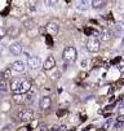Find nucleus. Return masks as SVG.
<instances>
[{"label":"nucleus","mask_w":124,"mask_h":131,"mask_svg":"<svg viewBox=\"0 0 124 131\" xmlns=\"http://www.w3.org/2000/svg\"><path fill=\"white\" fill-rule=\"evenodd\" d=\"M62 57L63 60L67 62V64H71V62H75L76 57H78V51L75 47L73 46H68L63 49V53H62Z\"/></svg>","instance_id":"1"},{"label":"nucleus","mask_w":124,"mask_h":131,"mask_svg":"<svg viewBox=\"0 0 124 131\" xmlns=\"http://www.w3.org/2000/svg\"><path fill=\"white\" fill-rule=\"evenodd\" d=\"M100 46H101V40L100 38H96V36H89L87 40V49L88 52H91V53H96L100 51Z\"/></svg>","instance_id":"2"},{"label":"nucleus","mask_w":124,"mask_h":131,"mask_svg":"<svg viewBox=\"0 0 124 131\" xmlns=\"http://www.w3.org/2000/svg\"><path fill=\"white\" fill-rule=\"evenodd\" d=\"M17 117H18V119L22 121V122H30L34 118V110L32 109H23L17 114Z\"/></svg>","instance_id":"3"},{"label":"nucleus","mask_w":124,"mask_h":131,"mask_svg":"<svg viewBox=\"0 0 124 131\" xmlns=\"http://www.w3.org/2000/svg\"><path fill=\"white\" fill-rule=\"evenodd\" d=\"M45 29H47V32H48V35H56L57 32H58V30H60V25L56 22V21H50V22H48L47 25H45Z\"/></svg>","instance_id":"4"},{"label":"nucleus","mask_w":124,"mask_h":131,"mask_svg":"<svg viewBox=\"0 0 124 131\" xmlns=\"http://www.w3.org/2000/svg\"><path fill=\"white\" fill-rule=\"evenodd\" d=\"M113 38H114V32H113L111 30H109V29L102 30V32L100 34V40H101V42H109V40H111Z\"/></svg>","instance_id":"5"},{"label":"nucleus","mask_w":124,"mask_h":131,"mask_svg":"<svg viewBox=\"0 0 124 131\" xmlns=\"http://www.w3.org/2000/svg\"><path fill=\"white\" fill-rule=\"evenodd\" d=\"M40 64H42V61L38 56H31L27 60V65H29L30 69H38L40 66Z\"/></svg>","instance_id":"6"},{"label":"nucleus","mask_w":124,"mask_h":131,"mask_svg":"<svg viewBox=\"0 0 124 131\" xmlns=\"http://www.w3.org/2000/svg\"><path fill=\"white\" fill-rule=\"evenodd\" d=\"M54 66H56V59L53 57V56H48L44 61V64H43V69L44 70H52Z\"/></svg>","instance_id":"7"},{"label":"nucleus","mask_w":124,"mask_h":131,"mask_svg":"<svg viewBox=\"0 0 124 131\" xmlns=\"http://www.w3.org/2000/svg\"><path fill=\"white\" fill-rule=\"evenodd\" d=\"M9 52L12 53V54H14V56H18V54H21L22 53V46H21V43H12L10 46H9Z\"/></svg>","instance_id":"8"},{"label":"nucleus","mask_w":124,"mask_h":131,"mask_svg":"<svg viewBox=\"0 0 124 131\" xmlns=\"http://www.w3.org/2000/svg\"><path fill=\"white\" fill-rule=\"evenodd\" d=\"M12 69L14 70V71H17V73H23L25 70H26V65H25V62L23 61H14L13 64H12Z\"/></svg>","instance_id":"9"},{"label":"nucleus","mask_w":124,"mask_h":131,"mask_svg":"<svg viewBox=\"0 0 124 131\" xmlns=\"http://www.w3.org/2000/svg\"><path fill=\"white\" fill-rule=\"evenodd\" d=\"M39 105H40V108H42L43 110H47V109H49V108L52 106V99H50L49 96H44V97L40 99Z\"/></svg>","instance_id":"10"},{"label":"nucleus","mask_w":124,"mask_h":131,"mask_svg":"<svg viewBox=\"0 0 124 131\" xmlns=\"http://www.w3.org/2000/svg\"><path fill=\"white\" fill-rule=\"evenodd\" d=\"M13 101L16 104H25L26 103V93H14L13 95Z\"/></svg>","instance_id":"11"},{"label":"nucleus","mask_w":124,"mask_h":131,"mask_svg":"<svg viewBox=\"0 0 124 131\" xmlns=\"http://www.w3.org/2000/svg\"><path fill=\"white\" fill-rule=\"evenodd\" d=\"M21 83H22V79H14V81H12V82H10V90H12L14 93H20Z\"/></svg>","instance_id":"12"},{"label":"nucleus","mask_w":124,"mask_h":131,"mask_svg":"<svg viewBox=\"0 0 124 131\" xmlns=\"http://www.w3.org/2000/svg\"><path fill=\"white\" fill-rule=\"evenodd\" d=\"M91 5L94 9H101L106 5V2L105 0H93V2H91Z\"/></svg>","instance_id":"13"},{"label":"nucleus","mask_w":124,"mask_h":131,"mask_svg":"<svg viewBox=\"0 0 124 131\" xmlns=\"http://www.w3.org/2000/svg\"><path fill=\"white\" fill-rule=\"evenodd\" d=\"M12 71H13L12 68H5V69L2 71V74H0V77H2L4 81H7V79H9V78L12 77Z\"/></svg>","instance_id":"14"},{"label":"nucleus","mask_w":124,"mask_h":131,"mask_svg":"<svg viewBox=\"0 0 124 131\" xmlns=\"http://www.w3.org/2000/svg\"><path fill=\"white\" fill-rule=\"evenodd\" d=\"M18 32H20V29L17 27V26H10V27L7 30V34H8L9 36H12V38H14L16 35H18Z\"/></svg>","instance_id":"15"},{"label":"nucleus","mask_w":124,"mask_h":131,"mask_svg":"<svg viewBox=\"0 0 124 131\" xmlns=\"http://www.w3.org/2000/svg\"><path fill=\"white\" fill-rule=\"evenodd\" d=\"M8 90H9L8 82L4 81V79H0V95H2V93H5Z\"/></svg>","instance_id":"16"},{"label":"nucleus","mask_w":124,"mask_h":131,"mask_svg":"<svg viewBox=\"0 0 124 131\" xmlns=\"http://www.w3.org/2000/svg\"><path fill=\"white\" fill-rule=\"evenodd\" d=\"M23 26H25L27 30H30V29H34L35 26H36V22H35L32 18H29V20L23 21Z\"/></svg>","instance_id":"17"},{"label":"nucleus","mask_w":124,"mask_h":131,"mask_svg":"<svg viewBox=\"0 0 124 131\" xmlns=\"http://www.w3.org/2000/svg\"><path fill=\"white\" fill-rule=\"evenodd\" d=\"M89 4L91 3H88V2H78L76 3V9H79V10H87L88 8H89Z\"/></svg>","instance_id":"18"},{"label":"nucleus","mask_w":124,"mask_h":131,"mask_svg":"<svg viewBox=\"0 0 124 131\" xmlns=\"http://www.w3.org/2000/svg\"><path fill=\"white\" fill-rule=\"evenodd\" d=\"M34 99H35V92L34 91H30L26 93V103H34Z\"/></svg>","instance_id":"19"},{"label":"nucleus","mask_w":124,"mask_h":131,"mask_svg":"<svg viewBox=\"0 0 124 131\" xmlns=\"http://www.w3.org/2000/svg\"><path fill=\"white\" fill-rule=\"evenodd\" d=\"M27 9L30 12H35V10H36V3H35V2H29L27 3Z\"/></svg>","instance_id":"20"},{"label":"nucleus","mask_w":124,"mask_h":131,"mask_svg":"<svg viewBox=\"0 0 124 131\" xmlns=\"http://www.w3.org/2000/svg\"><path fill=\"white\" fill-rule=\"evenodd\" d=\"M45 43H47V46H48L49 48L53 47V39H52L50 35H45Z\"/></svg>","instance_id":"21"},{"label":"nucleus","mask_w":124,"mask_h":131,"mask_svg":"<svg viewBox=\"0 0 124 131\" xmlns=\"http://www.w3.org/2000/svg\"><path fill=\"white\" fill-rule=\"evenodd\" d=\"M84 34L88 35V36H93V34H96V31L92 30L91 27H85V29H84Z\"/></svg>","instance_id":"22"},{"label":"nucleus","mask_w":124,"mask_h":131,"mask_svg":"<svg viewBox=\"0 0 124 131\" xmlns=\"http://www.w3.org/2000/svg\"><path fill=\"white\" fill-rule=\"evenodd\" d=\"M63 130H66V126H63V125H58V126H53L50 131H63Z\"/></svg>","instance_id":"23"},{"label":"nucleus","mask_w":124,"mask_h":131,"mask_svg":"<svg viewBox=\"0 0 124 131\" xmlns=\"http://www.w3.org/2000/svg\"><path fill=\"white\" fill-rule=\"evenodd\" d=\"M65 114H67V109H60V110H57V117H63Z\"/></svg>","instance_id":"24"},{"label":"nucleus","mask_w":124,"mask_h":131,"mask_svg":"<svg viewBox=\"0 0 124 131\" xmlns=\"http://www.w3.org/2000/svg\"><path fill=\"white\" fill-rule=\"evenodd\" d=\"M115 8H116V10H118V12H120L121 14H124V5H123L121 3H119Z\"/></svg>","instance_id":"25"},{"label":"nucleus","mask_w":124,"mask_h":131,"mask_svg":"<svg viewBox=\"0 0 124 131\" xmlns=\"http://www.w3.org/2000/svg\"><path fill=\"white\" fill-rule=\"evenodd\" d=\"M36 126H38V121H34L31 125L27 126V130H29V131H32V128H34V127H36Z\"/></svg>","instance_id":"26"},{"label":"nucleus","mask_w":124,"mask_h":131,"mask_svg":"<svg viewBox=\"0 0 124 131\" xmlns=\"http://www.w3.org/2000/svg\"><path fill=\"white\" fill-rule=\"evenodd\" d=\"M118 69H119L120 73H124V60H121V62L118 65Z\"/></svg>","instance_id":"27"},{"label":"nucleus","mask_w":124,"mask_h":131,"mask_svg":"<svg viewBox=\"0 0 124 131\" xmlns=\"http://www.w3.org/2000/svg\"><path fill=\"white\" fill-rule=\"evenodd\" d=\"M5 34H7V30L3 29V27H0V39H3L5 36Z\"/></svg>","instance_id":"28"},{"label":"nucleus","mask_w":124,"mask_h":131,"mask_svg":"<svg viewBox=\"0 0 124 131\" xmlns=\"http://www.w3.org/2000/svg\"><path fill=\"white\" fill-rule=\"evenodd\" d=\"M116 121H118V123H124V116H119L116 118Z\"/></svg>","instance_id":"29"},{"label":"nucleus","mask_w":124,"mask_h":131,"mask_svg":"<svg viewBox=\"0 0 124 131\" xmlns=\"http://www.w3.org/2000/svg\"><path fill=\"white\" fill-rule=\"evenodd\" d=\"M9 9H10V8H9V7H8V8H7V9H4V10H3V12H2V13H0V16H7V14H8V13H9Z\"/></svg>","instance_id":"30"},{"label":"nucleus","mask_w":124,"mask_h":131,"mask_svg":"<svg viewBox=\"0 0 124 131\" xmlns=\"http://www.w3.org/2000/svg\"><path fill=\"white\" fill-rule=\"evenodd\" d=\"M45 4L49 5V7H52V5H54V4H56V2H49V0H48V2H45Z\"/></svg>","instance_id":"31"},{"label":"nucleus","mask_w":124,"mask_h":131,"mask_svg":"<svg viewBox=\"0 0 124 131\" xmlns=\"http://www.w3.org/2000/svg\"><path fill=\"white\" fill-rule=\"evenodd\" d=\"M123 29H124V25H123V24H118V30H119V31H121Z\"/></svg>","instance_id":"32"},{"label":"nucleus","mask_w":124,"mask_h":131,"mask_svg":"<svg viewBox=\"0 0 124 131\" xmlns=\"http://www.w3.org/2000/svg\"><path fill=\"white\" fill-rule=\"evenodd\" d=\"M39 31H40V34H44V32H47V29H45V26H44V27H40V29H39Z\"/></svg>","instance_id":"33"},{"label":"nucleus","mask_w":124,"mask_h":131,"mask_svg":"<svg viewBox=\"0 0 124 131\" xmlns=\"http://www.w3.org/2000/svg\"><path fill=\"white\" fill-rule=\"evenodd\" d=\"M3 53H4V47H3L2 44H0V56H2Z\"/></svg>","instance_id":"34"},{"label":"nucleus","mask_w":124,"mask_h":131,"mask_svg":"<svg viewBox=\"0 0 124 131\" xmlns=\"http://www.w3.org/2000/svg\"><path fill=\"white\" fill-rule=\"evenodd\" d=\"M118 84H119V86H123V84H124V78H123V79H120V81L118 82Z\"/></svg>","instance_id":"35"}]
</instances>
